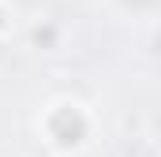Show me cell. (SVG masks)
Instances as JSON below:
<instances>
[{
    "label": "cell",
    "mask_w": 161,
    "mask_h": 157,
    "mask_svg": "<svg viewBox=\"0 0 161 157\" xmlns=\"http://www.w3.org/2000/svg\"><path fill=\"white\" fill-rule=\"evenodd\" d=\"M4 30H8V8L0 4V34H4Z\"/></svg>",
    "instance_id": "4"
},
{
    "label": "cell",
    "mask_w": 161,
    "mask_h": 157,
    "mask_svg": "<svg viewBox=\"0 0 161 157\" xmlns=\"http://www.w3.org/2000/svg\"><path fill=\"white\" fill-rule=\"evenodd\" d=\"M124 8H131V11H142V8H154V0H120Z\"/></svg>",
    "instance_id": "3"
},
{
    "label": "cell",
    "mask_w": 161,
    "mask_h": 157,
    "mask_svg": "<svg viewBox=\"0 0 161 157\" xmlns=\"http://www.w3.org/2000/svg\"><path fill=\"white\" fill-rule=\"evenodd\" d=\"M45 131H49V138L60 150H75L86 138V131H90V120H86V112H82L79 105H56L45 116Z\"/></svg>",
    "instance_id": "1"
},
{
    "label": "cell",
    "mask_w": 161,
    "mask_h": 157,
    "mask_svg": "<svg viewBox=\"0 0 161 157\" xmlns=\"http://www.w3.org/2000/svg\"><path fill=\"white\" fill-rule=\"evenodd\" d=\"M53 41H56V30L53 26H38L34 30V45H53Z\"/></svg>",
    "instance_id": "2"
}]
</instances>
